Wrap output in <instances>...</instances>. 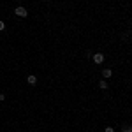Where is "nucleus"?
Listing matches in <instances>:
<instances>
[{
    "mask_svg": "<svg viewBox=\"0 0 132 132\" xmlns=\"http://www.w3.org/2000/svg\"><path fill=\"white\" fill-rule=\"evenodd\" d=\"M108 86H109L108 79H101V81H99V88H101V90H108Z\"/></svg>",
    "mask_w": 132,
    "mask_h": 132,
    "instance_id": "39448f33",
    "label": "nucleus"
},
{
    "mask_svg": "<svg viewBox=\"0 0 132 132\" xmlns=\"http://www.w3.org/2000/svg\"><path fill=\"white\" fill-rule=\"evenodd\" d=\"M123 132H132V127L130 125H123Z\"/></svg>",
    "mask_w": 132,
    "mask_h": 132,
    "instance_id": "423d86ee",
    "label": "nucleus"
},
{
    "mask_svg": "<svg viewBox=\"0 0 132 132\" xmlns=\"http://www.w3.org/2000/svg\"><path fill=\"white\" fill-rule=\"evenodd\" d=\"M14 14H16V16H20V18H27V16H28V11L25 9L23 5H18V7L14 9Z\"/></svg>",
    "mask_w": 132,
    "mask_h": 132,
    "instance_id": "f257e3e1",
    "label": "nucleus"
},
{
    "mask_svg": "<svg viewBox=\"0 0 132 132\" xmlns=\"http://www.w3.org/2000/svg\"><path fill=\"white\" fill-rule=\"evenodd\" d=\"M27 83H28V85H32V86H35V85H37V76L30 74V76L27 78Z\"/></svg>",
    "mask_w": 132,
    "mask_h": 132,
    "instance_id": "20e7f679",
    "label": "nucleus"
},
{
    "mask_svg": "<svg viewBox=\"0 0 132 132\" xmlns=\"http://www.w3.org/2000/svg\"><path fill=\"white\" fill-rule=\"evenodd\" d=\"M111 76H113V71L109 67H108V69H102V78H104V79H109Z\"/></svg>",
    "mask_w": 132,
    "mask_h": 132,
    "instance_id": "7ed1b4c3",
    "label": "nucleus"
},
{
    "mask_svg": "<svg viewBox=\"0 0 132 132\" xmlns=\"http://www.w3.org/2000/svg\"><path fill=\"white\" fill-rule=\"evenodd\" d=\"M44 2H50V0H44Z\"/></svg>",
    "mask_w": 132,
    "mask_h": 132,
    "instance_id": "9d476101",
    "label": "nucleus"
},
{
    "mask_svg": "<svg viewBox=\"0 0 132 132\" xmlns=\"http://www.w3.org/2000/svg\"><path fill=\"white\" fill-rule=\"evenodd\" d=\"M93 63H97V65H101L102 62H104V53H93Z\"/></svg>",
    "mask_w": 132,
    "mask_h": 132,
    "instance_id": "f03ea898",
    "label": "nucleus"
},
{
    "mask_svg": "<svg viewBox=\"0 0 132 132\" xmlns=\"http://www.w3.org/2000/svg\"><path fill=\"white\" fill-rule=\"evenodd\" d=\"M2 101H5V95H4V93H0V102Z\"/></svg>",
    "mask_w": 132,
    "mask_h": 132,
    "instance_id": "1a4fd4ad",
    "label": "nucleus"
},
{
    "mask_svg": "<svg viewBox=\"0 0 132 132\" xmlns=\"http://www.w3.org/2000/svg\"><path fill=\"white\" fill-rule=\"evenodd\" d=\"M104 132H114V129H113V127H106V129H104Z\"/></svg>",
    "mask_w": 132,
    "mask_h": 132,
    "instance_id": "0eeeda50",
    "label": "nucleus"
},
{
    "mask_svg": "<svg viewBox=\"0 0 132 132\" xmlns=\"http://www.w3.org/2000/svg\"><path fill=\"white\" fill-rule=\"evenodd\" d=\"M4 28H5V23H4V21H2V20H0V32H2V30H4Z\"/></svg>",
    "mask_w": 132,
    "mask_h": 132,
    "instance_id": "6e6552de",
    "label": "nucleus"
}]
</instances>
